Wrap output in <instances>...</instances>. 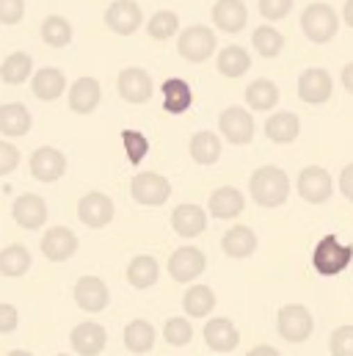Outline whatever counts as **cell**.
Instances as JSON below:
<instances>
[{"instance_id":"obj_44","label":"cell","mask_w":353,"mask_h":356,"mask_svg":"<svg viewBox=\"0 0 353 356\" xmlns=\"http://www.w3.org/2000/svg\"><path fill=\"white\" fill-rule=\"evenodd\" d=\"M25 17V0H0V22L17 25Z\"/></svg>"},{"instance_id":"obj_4","label":"cell","mask_w":353,"mask_h":356,"mask_svg":"<svg viewBox=\"0 0 353 356\" xmlns=\"http://www.w3.org/2000/svg\"><path fill=\"white\" fill-rule=\"evenodd\" d=\"M312 329H315V321H312V312L304 307V304H284L276 315V332L281 340L298 346V343H306L312 337Z\"/></svg>"},{"instance_id":"obj_28","label":"cell","mask_w":353,"mask_h":356,"mask_svg":"<svg viewBox=\"0 0 353 356\" xmlns=\"http://www.w3.org/2000/svg\"><path fill=\"white\" fill-rule=\"evenodd\" d=\"M31 89H33V97H39L42 102H53L58 99L64 91H67V78L61 70L56 67H42L33 81H31Z\"/></svg>"},{"instance_id":"obj_52","label":"cell","mask_w":353,"mask_h":356,"mask_svg":"<svg viewBox=\"0 0 353 356\" xmlns=\"http://www.w3.org/2000/svg\"><path fill=\"white\" fill-rule=\"evenodd\" d=\"M56 356H69V354H56Z\"/></svg>"},{"instance_id":"obj_49","label":"cell","mask_w":353,"mask_h":356,"mask_svg":"<svg viewBox=\"0 0 353 356\" xmlns=\"http://www.w3.org/2000/svg\"><path fill=\"white\" fill-rule=\"evenodd\" d=\"M246 356H281L273 346H257V348H252Z\"/></svg>"},{"instance_id":"obj_22","label":"cell","mask_w":353,"mask_h":356,"mask_svg":"<svg viewBox=\"0 0 353 356\" xmlns=\"http://www.w3.org/2000/svg\"><path fill=\"white\" fill-rule=\"evenodd\" d=\"M213 22L224 33H240L249 22V11L243 0H218L213 6Z\"/></svg>"},{"instance_id":"obj_21","label":"cell","mask_w":353,"mask_h":356,"mask_svg":"<svg viewBox=\"0 0 353 356\" xmlns=\"http://www.w3.org/2000/svg\"><path fill=\"white\" fill-rule=\"evenodd\" d=\"M33 127V116L22 102H3L0 105V136L22 138Z\"/></svg>"},{"instance_id":"obj_5","label":"cell","mask_w":353,"mask_h":356,"mask_svg":"<svg viewBox=\"0 0 353 356\" xmlns=\"http://www.w3.org/2000/svg\"><path fill=\"white\" fill-rule=\"evenodd\" d=\"M176 53L190 64H202L215 53V33L207 25H190L179 33Z\"/></svg>"},{"instance_id":"obj_17","label":"cell","mask_w":353,"mask_h":356,"mask_svg":"<svg viewBox=\"0 0 353 356\" xmlns=\"http://www.w3.org/2000/svg\"><path fill=\"white\" fill-rule=\"evenodd\" d=\"M69 346L75 348L78 356H97L105 351L108 346V332L94 323V321H86V323H78L72 332H69Z\"/></svg>"},{"instance_id":"obj_51","label":"cell","mask_w":353,"mask_h":356,"mask_svg":"<svg viewBox=\"0 0 353 356\" xmlns=\"http://www.w3.org/2000/svg\"><path fill=\"white\" fill-rule=\"evenodd\" d=\"M6 356H33L31 351H22V348H17V351H8Z\"/></svg>"},{"instance_id":"obj_20","label":"cell","mask_w":353,"mask_h":356,"mask_svg":"<svg viewBox=\"0 0 353 356\" xmlns=\"http://www.w3.org/2000/svg\"><path fill=\"white\" fill-rule=\"evenodd\" d=\"M110 301L108 284L99 276H81L75 284V304L83 312H102Z\"/></svg>"},{"instance_id":"obj_47","label":"cell","mask_w":353,"mask_h":356,"mask_svg":"<svg viewBox=\"0 0 353 356\" xmlns=\"http://www.w3.org/2000/svg\"><path fill=\"white\" fill-rule=\"evenodd\" d=\"M340 191H343V196L353 204V163L343 166V172H340Z\"/></svg>"},{"instance_id":"obj_25","label":"cell","mask_w":353,"mask_h":356,"mask_svg":"<svg viewBox=\"0 0 353 356\" xmlns=\"http://www.w3.org/2000/svg\"><path fill=\"white\" fill-rule=\"evenodd\" d=\"M221 249L232 260H246V257H252L257 252V235H254L252 227H243V224L240 227H232V229L224 232Z\"/></svg>"},{"instance_id":"obj_34","label":"cell","mask_w":353,"mask_h":356,"mask_svg":"<svg viewBox=\"0 0 353 356\" xmlns=\"http://www.w3.org/2000/svg\"><path fill=\"white\" fill-rule=\"evenodd\" d=\"M31 270V252L22 243H11L0 252V276L6 279H19Z\"/></svg>"},{"instance_id":"obj_36","label":"cell","mask_w":353,"mask_h":356,"mask_svg":"<svg viewBox=\"0 0 353 356\" xmlns=\"http://www.w3.org/2000/svg\"><path fill=\"white\" fill-rule=\"evenodd\" d=\"M33 72V58L28 53H11L3 64H0V81L8 86H19L31 78Z\"/></svg>"},{"instance_id":"obj_6","label":"cell","mask_w":353,"mask_h":356,"mask_svg":"<svg viewBox=\"0 0 353 356\" xmlns=\"http://www.w3.org/2000/svg\"><path fill=\"white\" fill-rule=\"evenodd\" d=\"M218 130L221 136L235 144V147H246L252 138H254V116L249 113V108H240V105H229L221 111L218 116Z\"/></svg>"},{"instance_id":"obj_2","label":"cell","mask_w":353,"mask_h":356,"mask_svg":"<svg viewBox=\"0 0 353 356\" xmlns=\"http://www.w3.org/2000/svg\"><path fill=\"white\" fill-rule=\"evenodd\" d=\"M301 31L309 42L326 44L337 36L340 31V17L329 3H309L301 14Z\"/></svg>"},{"instance_id":"obj_40","label":"cell","mask_w":353,"mask_h":356,"mask_svg":"<svg viewBox=\"0 0 353 356\" xmlns=\"http://www.w3.org/2000/svg\"><path fill=\"white\" fill-rule=\"evenodd\" d=\"M122 147H124V155L133 166H138L149 152V141L144 138L141 130H122Z\"/></svg>"},{"instance_id":"obj_32","label":"cell","mask_w":353,"mask_h":356,"mask_svg":"<svg viewBox=\"0 0 353 356\" xmlns=\"http://www.w3.org/2000/svg\"><path fill=\"white\" fill-rule=\"evenodd\" d=\"M182 309L190 318H207L215 309V290L210 284H193L182 296Z\"/></svg>"},{"instance_id":"obj_31","label":"cell","mask_w":353,"mask_h":356,"mask_svg":"<svg viewBox=\"0 0 353 356\" xmlns=\"http://www.w3.org/2000/svg\"><path fill=\"white\" fill-rule=\"evenodd\" d=\"M158 279H161V266H158V260L152 254H138V257L130 260V266H127V282L136 290H147V287L158 284Z\"/></svg>"},{"instance_id":"obj_27","label":"cell","mask_w":353,"mask_h":356,"mask_svg":"<svg viewBox=\"0 0 353 356\" xmlns=\"http://www.w3.org/2000/svg\"><path fill=\"white\" fill-rule=\"evenodd\" d=\"M124 348L130 351V354H149L152 348H155V340H158V332H155V326L149 323V321H144V318H136V321H130L127 326H124Z\"/></svg>"},{"instance_id":"obj_10","label":"cell","mask_w":353,"mask_h":356,"mask_svg":"<svg viewBox=\"0 0 353 356\" xmlns=\"http://www.w3.org/2000/svg\"><path fill=\"white\" fill-rule=\"evenodd\" d=\"M144 22V11L136 0H113L105 8V25L119 36H133Z\"/></svg>"},{"instance_id":"obj_45","label":"cell","mask_w":353,"mask_h":356,"mask_svg":"<svg viewBox=\"0 0 353 356\" xmlns=\"http://www.w3.org/2000/svg\"><path fill=\"white\" fill-rule=\"evenodd\" d=\"M17 166H19V149L11 141H3L0 138V177L11 175Z\"/></svg>"},{"instance_id":"obj_33","label":"cell","mask_w":353,"mask_h":356,"mask_svg":"<svg viewBox=\"0 0 353 356\" xmlns=\"http://www.w3.org/2000/svg\"><path fill=\"white\" fill-rule=\"evenodd\" d=\"M163 111L166 113H185L193 105V91L182 78H169L163 81Z\"/></svg>"},{"instance_id":"obj_3","label":"cell","mask_w":353,"mask_h":356,"mask_svg":"<svg viewBox=\"0 0 353 356\" xmlns=\"http://www.w3.org/2000/svg\"><path fill=\"white\" fill-rule=\"evenodd\" d=\"M353 260V246L340 243L337 235H326L318 241L315 252H312V266L320 276H337L345 268L351 266Z\"/></svg>"},{"instance_id":"obj_30","label":"cell","mask_w":353,"mask_h":356,"mask_svg":"<svg viewBox=\"0 0 353 356\" xmlns=\"http://www.w3.org/2000/svg\"><path fill=\"white\" fill-rule=\"evenodd\" d=\"M188 152H190V158H193L199 166H213V163H218V158H221V138H218L215 133H210V130H199V133L190 138Z\"/></svg>"},{"instance_id":"obj_1","label":"cell","mask_w":353,"mask_h":356,"mask_svg":"<svg viewBox=\"0 0 353 356\" xmlns=\"http://www.w3.org/2000/svg\"><path fill=\"white\" fill-rule=\"evenodd\" d=\"M249 193L260 207H281L290 196V177L279 166H260L249 179Z\"/></svg>"},{"instance_id":"obj_38","label":"cell","mask_w":353,"mask_h":356,"mask_svg":"<svg viewBox=\"0 0 353 356\" xmlns=\"http://www.w3.org/2000/svg\"><path fill=\"white\" fill-rule=\"evenodd\" d=\"M252 44H254V50H257L263 58H276V56L284 50V36H281L276 28H270V25H260V28H254V33H252Z\"/></svg>"},{"instance_id":"obj_26","label":"cell","mask_w":353,"mask_h":356,"mask_svg":"<svg viewBox=\"0 0 353 356\" xmlns=\"http://www.w3.org/2000/svg\"><path fill=\"white\" fill-rule=\"evenodd\" d=\"M265 136L273 144H293L301 136V119L295 113H290V111H279V113L268 116Z\"/></svg>"},{"instance_id":"obj_24","label":"cell","mask_w":353,"mask_h":356,"mask_svg":"<svg viewBox=\"0 0 353 356\" xmlns=\"http://www.w3.org/2000/svg\"><path fill=\"white\" fill-rule=\"evenodd\" d=\"M69 111L78 113V116H88L97 111L99 99H102V89L94 78H78L72 86H69Z\"/></svg>"},{"instance_id":"obj_14","label":"cell","mask_w":353,"mask_h":356,"mask_svg":"<svg viewBox=\"0 0 353 356\" xmlns=\"http://www.w3.org/2000/svg\"><path fill=\"white\" fill-rule=\"evenodd\" d=\"M334 91V81L326 70L320 67H312V70H304L301 78H298V97L306 102V105H323L329 102Z\"/></svg>"},{"instance_id":"obj_19","label":"cell","mask_w":353,"mask_h":356,"mask_svg":"<svg viewBox=\"0 0 353 356\" xmlns=\"http://www.w3.org/2000/svg\"><path fill=\"white\" fill-rule=\"evenodd\" d=\"M204 343L215 354H229L240 346V332L229 318H213L204 326Z\"/></svg>"},{"instance_id":"obj_39","label":"cell","mask_w":353,"mask_h":356,"mask_svg":"<svg viewBox=\"0 0 353 356\" xmlns=\"http://www.w3.org/2000/svg\"><path fill=\"white\" fill-rule=\"evenodd\" d=\"M176 31H179V17H176L174 11H169V8L155 11V14L149 17V22H147V33H149L155 42L172 39V36H176Z\"/></svg>"},{"instance_id":"obj_18","label":"cell","mask_w":353,"mask_h":356,"mask_svg":"<svg viewBox=\"0 0 353 356\" xmlns=\"http://www.w3.org/2000/svg\"><path fill=\"white\" fill-rule=\"evenodd\" d=\"M207 207H210V216H213V218H218V221H232V218H238V216L246 210V196H243L238 188L224 185V188H215V191L210 193Z\"/></svg>"},{"instance_id":"obj_8","label":"cell","mask_w":353,"mask_h":356,"mask_svg":"<svg viewBox=\"0 0 353 356\" xmlns=\"http://www.w3.org/2000/svg\"><path fill=\"white\" fill-rule=\"evenodd\" d=\"M116 89H119V97L130 105H144L152 99V91H155V83H152V75L141 67H127L119 72V81H116Z\"/></svg>"},{"instance_id":"obj_46","label":"cell","mask_w":353,"mask_h":356,"mask_svg":"<svg viewBox=\"0 0 353 356\" xmlns=\"http://www.w3.org/2000/svg\"><path fill=\"white\" fill-rule=\"evenodd\" d=\"M19 323V315L11 304H0V334H11Z\"/></svg>"},{"instance_id":"obj_23","label":"cell","mask_w":353,"mask_h":356,"mask_svg":"<svg viewBox=\"0 0 353 356\" xmlns=\"http://www.w3.org/2000/svg\"><path fill=\"white\" fill-rule=\"evenodd\" d=\"M172 227L179 238H199L207 229V213L199 204H176L172 213Z\"/></svg>"},{"instance_id":"obj_50","label":"cell","mask_w":353,"mask_h":356,"mask_svg":"<svg viewBox=\"0 0 353 356\" xmlns=\"http://www.w3.org/2000/svg\"><path fill=\"white\" fill-rule=\"evenodd\" d=\"M343 22L353 28V0H345V8H343Z\"/></svg>"},{"instance_id":"obj_41","label":"cell","mask_w":353,"mask_h":356,"mask_svg":"<svg viewBox=\"0 0 353 356\" xmlns=\"http://www.w3.org/2000/svg\"><path fill=\"white\" fill-rule=\"evenodd\" d=\"M163 337H166V343L169 346H174V348H182V346H190V340H193V326L188 323V318H169L166 321V326H163Z\"/></svg>"},{"instance_id":"obj_29","label":"cell","mask_w":353,"mask_h":356,"mask_svg":"<svg viewBox=\"0 0 353 356\" xmlns=\"http://www.w3.org/2000/svg\"><path fill=\"white\" fill-rule=\"evenodd\" d=\"M215 67H218V72L224 75V78H243L246 72H249V67H252V56H249V50L246 47H240V44H229V47H224L221 53H218V58H215Z\"/></svg>"},{"instance_id":"obj_37","label":"cell","mask_w":353,"mask_h":356,"mask_svg":"<svg viewBox=\"0 0 353 356\" xmlns=\"http://www.w3.org/2000/svg\"><path fill=\"white\" fill-rule=\"evenodd\" d=\"M42 42L50 44V47H56V50L58 47H67L72 42V25H69V19L67 17H58V14L47 17L42 22Z\"/></svg>"},{"instance_id":"obj_15","label":"cell","mask_w":353,"mask_h":356,"mask_svg":"<svg viewBox=\"0 0 353 356\" xmlns=\"http://www.w3.org/2000/svg\"><path fill=\"white\" fill-rule=\"evenodd\" d=\"M11 218L22 229H42L47 224V202L36 193H22L11 204Z\"/></svg>"},{"instance_id":"obj_11","label":"cell","mask_w":353,"mask_h":356,"mask_svg":"<svg viewBox=\"0 0 353 356\" xmlns=\"http://www.w3.org/2000/svg\"><path fill=\"white\" fill-rule=\"evenodd\" d=\"M295 185H298V196L306 199L309 204H323L334 193V179H331V175L323 166H306L298 175Z\"/></svg>"},{"instance_id":"obj_48","label":"cell","mask_w":353,"mask_h":356,"mask_svg":"<svg viewBox=\"0 0 353 356\" xmlns=\"http://www.w3.org/2000/svg\"><path fill=\"white\" fill-rule=\"evenodd\" d=\"M343 89L348 91V94H353V61L343 67Z\"/></svg>"},{"instance_id":"obj_16","label":"cell","mask_w":353,"mask_h":356,"mask_svg":"<svg viewBox=\"0 0 353 356\" xmlns=\"http://www.w3.org/2000/svg\"><path fill=\"white\" fill-rule=\"evenodd\" d=\"M31 175L39 182H56L67 175V158L56 147H39L31 155Z\"/></svg>"},{"instance_id":"obj_7","label":"cell","mask_w":353,"mask_h":356,"mask_svg":"<svg viewBox=\"0 0 353 356\" xmlns=\"http://www.w3.org/2000/svg\"><path fill=\"white\" fill-rule=\"evenodd\" d=\"M130 196L144 207H161L172 196V182L158 172H141L130 182Z\"/></svg>"},{"instance_id":"obj_12","label":"cell","mask_w":353,"mask_h":356,"mask_svg":"<svg viewBox=\"0 0 353 356\" xmlns=\"http://www.w3.org/2000/svg\"><path fill=\"white\" fill-rule=\"evenodd\" d=\"M116 216V207H113V199L102 191H88L86 196L78 202V218L91 227V229H102L113 221Z\"/></svg>"},{"instance_id":"obj_35","label":"cell","mask_w":353,"mask_h":356,"mask_svg":"<svg viewBox=\"0 0 353 356\" xmlns=\"http://www.w3.org/2000/svg\"><path fill=\"white\" fill-rule=\"evenodd\" d=\"M279 97H281V94L276 89V83L268 81V78L252 81V83L246 86V105H249L252 111H273L276 102H279Z\"/></svg>"},{"instance_id":"obj_42","label":"cell","mask_w":353,"mask_h":356,"mask_svg":"<svg viewBox=\"0 0 353 356\" xmlns=\"http://www.w3.org/2000/svg\"><path fill=\"white\" fill-rule=\"evenodd\" d=\"M331 356H353V326H340L329 337Z\"/></svg>"},{"instance_id":"obj_9","label":"cell","mask_w":353,"mask_h":356,"mask_svg":"<svg viewBox=\"0 0 353 356\" xmlns=\"http://www.w3.org/2000/svg\"><path fill=\"white\" fill-rule=\"evenodd\" d=\"M78 235L69 229V227H50L44 235H42V254L50 260V263H67L78 254Z\"/></svg>"},{"instance_id":"obj_43","label":"cell","mask_w":353,"mask_h":356,"mask_svg":"<svg viewBox=\"0 0 353 356\" xmlns=\"http://www.w3.org/2000/svg\"><path fill=\"white\" fill-rule=\"evenodd\" d=\"M293 11V0H260V14L270 22L284 19Z\"/></svg>"},{"instance_id":"obj_13","label":"cell","mask_w":353,"mask_h":356,"mask_svg":"<svg viewBox=\"0 0 353 356\" xmlns=\"http://www.w3.org/2000/svg\"><path fill=\"white\" fill-rule=\"evenodd\" d=\"M204 268H207V257L196 246H182L169 257V276L179 284H188V282L199 279L204 273Z\"/></svg>"}]
</instances>
